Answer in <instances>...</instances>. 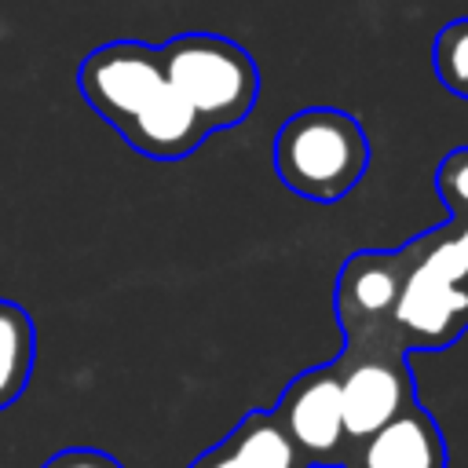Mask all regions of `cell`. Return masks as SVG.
<instances>
[{
	"mask_svg": "<svg viewBox=\"0 0 468 468\" xmlns=\"http://www.w3.org/2000/svg\"><path fill=\"white\" fill-rule=\"evenodd\" d=\"M274 413L307 468H344L351 446L344 435L336 362H322L296 373L285 384Z\"/></svg>",
	"mask_w": 468,
	"mask_h": 468,
	"instance_id": "cell-6",
	"label": "cell"
},
{
	"mask_svg": "<svg viewBox=\"0 0 468 468\" xmlns=\"http://www.w3.org/2000/svg\"><path fill=\"white\" fill-rule=\"evenodd\" d=\"M413 267V245L399 249H358L340 263L333 311L344 333V347H395V307ZM410 355V351H406Z\"/></svg>",
	"mask_w": 468,
	"mask_h": 468,
	"instance_id": "cell-4",
	"label": "cell"
},
{
	"mask_svg": "<svg viewBox=\"0 0 468 468\" xmlns=\"http://www.w3.org/2000/svg\"><path fill=\"white\" fill-rule=\"evenodd\" d=\"M431 66L439 84L468 102V18H453L439 29L431 48Z\"/></svg>",
	"mask_w": 468,
	"mask_h": 468,
	"instance_id": "cell-11",
	"label": "cell"
},
{
	"mask_svg": "<svg viewBox=\"0 0 468 468\" xmlns=\"http://www.w3.org/2000/svg\"><path fill=\"white\" fill-rule=\"evenodd\" d=\"M161 66L197 124L223 132L241 124L260 99L256 58L230 37L219 33H179L161 44Z\"/></svg>",
	"mask_w": 468,
	"mask_h": 468,
	"instance_id": "cell-3",
	"label": "cell"
},
{
	"mask_svg": "<svg viewBox=\"0 0 468 468\" xmlns=\"http://www.w3.org/2000/svg\"><path fill=\"white\" fill-rule=\"evenodd\" d=\"M37 362V325L29 311L0 296V410L22 399Z\"/></svg>",
	"mask_w": 468,
	"mask_h": 468,
	"instance_id": "cell-10",
	"label": "cell"
},
{
	"mask_svg": "<svg viewBox=\"0 0 468 468\" xmlns=\"http://www.w3.org/2000/svg\"><path fill=\"white\" fill-rule=\"evenodd\" d=\"M190 468H307L274 410H249Z\"/></svg>",
	"mask_w": 468,
	"mask_h": 468,
	"instance_id": "cell-9",
	"label": "cell"
},
{
	"mask_svg": "<svg viewBox=\"0 0 468 468\" xmlns=\"http://www.w3.org/2000/svg\"><path fill=\"white\" fill-rule=\"evenodd\" d=\"M413 245V241H410ZM468 333V282H457L417 256L406 274L399 307H395V336L406 351H442Z\"/></svg>",
	"mask_w": 468,
	"mask_h": 468,
	"instance_id": "cell-7",
	"label": "cell"
},
{
	"mask_svg": "<svg viewBox=\"0 0 468 468\" xmlns=\"http://www.w3.org/2000/svg\"><path fill=\"white\" fill-rule=\"evenodd\" d=\"M274 172L278 179L311 201L347 197L369 168L366 128L336 106L296 110L274 135Z\"/></svg>",
	"mask_w": 468,
	"mask_h": 468,
	"instance_id": "cell-2",
	"label": "cell"
},
{
	"mask_svg": "<svg viewBox=\"0 0 468 468\" xmlns=\"http://www.w3.org/2000/svg\"><path fill=\"white\" fill-rule=\"evenodd\" d=\"M446 439L439 420L417 402L395 413L369 439L355 442L344 468H446Z\"/></svg>",
	"mask_w": 468,
	"mask_h": 468,
	"instance_id": "cell-8",
	"label": "cell"
},
{
	"mask_svg": "<svg viewBox=\"0 0 468 468\" xmlns=\"http://www.w3.org/2000/svg\"><path fill=\"white\" fill-rule=\"evenodd\" d=\"M435 190L446 205V216L468 219V146H453L435 168Z\"/></svg>",
	"mask_w": 468,
	"mask_h": 468,
	"instance_id": "cell-12",
	"label": "cell"
},
{
	"mask_svg": "<svg viewBox=\"0 0 468 468\" xmlns=\"http://www.w3.org/2000/svg\"><path fill=\"white\" fill-rule=\"evenodd\" d=\"M84 102L143 157L183 161L205 143L194 110L172 88L161 48L143 40H110L84 55L77 69Z\"/></svg>",
	"mask_w": 468,
	"mask_h": 468,
	"instance_id": "cell-1",
	"label": "cell"
},
{
	"mask_svg": "<svg viewBox=\"0 0 468 468\" xmlns=\"http://www.w3.org/2000/svg\"><path fill=\"white\" fill-rule=\"evenodd\" d=\"M340 373V413L347 446L369 439L395 413L417 402L410 355L395 347H344L336 358Z\"/></svg>",
	"mask_w": 468,
	"mask_h": 468,
	"instance_id": "cell-5",
	"label": "cell"
},
{
	"mask_svg": "<svg viewBox=\"0 0 468 468\" xmlns=\"http://www.w3.org/2000/svg\"><path fill=\"white\" fill-rule=\"evenodd\" d=\"M40 468H121V461L95 446H69V450L51 453Z\"/></svg>",
	"mask_w": 468,
	"mask_h": 468,
	"instance_id": "cell-13",
	"label": "cell"
}]
</instances>
